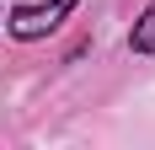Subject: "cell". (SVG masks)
I'll return each mask as SVG.
<instances>
[{"instance_id": "7a4b0ae2", "label": "cell", "mask_w": 155, "mask_h": 150, "mask_svg": "<svg viewBox=\"0 0 155 150\" xmlns=\"http://www.w3.org/2000/svg\"><path fill=\"white\" fill-rule=\"evenodd\" d=\"M128 43L139 48V54H155V5L139 16V22H134V38H128Z\"/></svg>"}, {"instance_id": "6da1fadb", "label": "cell", "mask_w": 155, "mask_h": 150, "mask_svg": "<svg viewBox=\"0 0 155 150\" xmlns=\"http://www.w3.org/2000/svg\"><path fill=\"white\" fill-rule=\"evenodd\" d=\"M75 11V0H43V5H16L11 11V32L21 38V43H32V38H48V32L59 27L64 16Z\"/></svg>"}]
</instances>
